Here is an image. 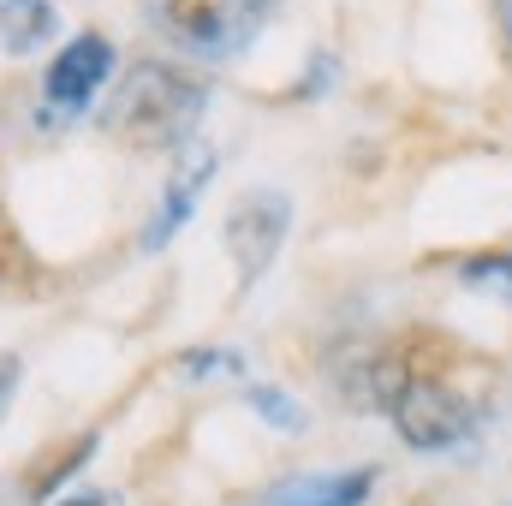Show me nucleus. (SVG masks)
I'll use <instances>...</instances> for the list:
<instances>
[{
  "mask_svg": "<svg viewBox=\"0 0 512 506\" xmlns=\"http://www.w3.org/2000/svg\"><path fill=\"white\" fill-rule=\"evenodd\" d=\"M203 114H209V90L191 72L167 60H137L102 108V131L131 149H185L197 143Z\"/></svg>",
  "mask_w": 512,
  "mask_h": 506,
  "instance_id": "f257e3e1",
  "label": "nucleus"
},
{
  "mask_svg": "<svg viewBox=\"0 0 512 506\" xmlns=\"http://www.w3.org/2000/svg\"><path fill=\"white\" fill-rule=\"evenodd\" d=\"M143 12L167 36H179L191 54L227 60L245 42H256V30L268 18V0H143Z\"/></svg>",
  "mask_w": 512,
  "mask_h": 506,
  "instance_id": "f03ea898",
  "label": "nucleus"
},
{
  "mask_svg": "<svg viewBox=\"0 0 512 506\" xmlns=\"http://www.w3.org/2000/svg\"><path fill=\"white\" fill-rule=\"evenodd\" d=\"M387 417H393V429L411 453H447V447L471 441V429H477V405L435 376L399 381V393L387 399Z\"/></svg>",
  "mask_w": 512,
  "mask_h": 506,
  "instance_id": "7ed1b4c3",
  "label": "nucleus"
},
{
  "mask_svg": "<svg viewBox=\"0 0 512 506\" xmlns=\"http://www.w3.org/2000/svg\"><path fill=\"white\" fill-rule=\"evenodd\" d=\"M286 233H292V197L286 191L256 185L245 197H233V209H227V256H233V268H239L245 286H256L274 268Z\"/></svg>",
  "mask_w": 512,
  "mask_h": 506,
  "instance_id": "20e7f679",
  "label": "nucleus"
},
{
  "mask_svg": "<svg viewBox=\"0 0 512 506\" xmlns=\"http://www.w3.org/2000/svg\"><path fill=\"white\" fill-rule=\"evenodd\" d=\"M215 167H221V155H215V143H185V155H179V167L167 173V185H161V203H155V215L143 221V251H167L173 245V233L197 215V203H203V191H209V179H215Z\"/></svg>",
  "mask_w": 512,
  "mask_h": 506,
  "instance_id": "39448f33",
  "label": "nucleus"
},
{
  "mask_svg": "<svg viewBox=\"0 0 512 506\" xmlns=\"http://www.w3.org/2000/svg\"><path fill=\"white\" fill-rule=\"evenodd\" d=\"M114 72V42L108 36H96V30H84V36H72L60 54H54V66H48V78H42V90H48V102L54 108H84L96 90H102V78Z\"/></svg>",
  "mask_w": 512,
  "mask_h": 506,
  "instance_id": "423d86ee",
  "label": "nucleus"
},
{
  "mask_svg": "<svg viewBox=\"0 0 512 506\" xmlns=\"http://www.w3.org/2000/svg\"><path fill=\"white\" fill-rule=\"evenodd\" d=\"M376 495V465H352V471H292L280 483H268L256 501L262 506H364Z\"/></svg>",
  "mask_w": 512,
  "mask_h": 506,
  "instance_id": "0eeeda50",
  "label": "nucleus"
},
{
  "mask_svg": "<svg viewBox=\"0 0 512 506\" xmlns=\"http://www.w3.org/2000/svg\"><path fill=\"white\" fill-rule=\"evenodd\" d=\"M60 30V12L48 0H0V48L6 54H36Z\"/></svg>",
  "mask_w": 512,
  "mask_h": 506,
  "instance_id": "6e6552de",
  "label": "nucleus"
},
{
  "mask_svg": "<svg viewBox=\"0 0 512 506\" xmlns=\"http://www.w3.org/2000/svg\"><path fill=\"white\" fill-rule=\"evenodd\" d=\"M459 286L465 292H489V298H507L512 304V251H483L459 262Z\"/></svg>",
  "mask_w": 512,
  "mask_h": 506,
  "instance_id": "1a4fd4ad",
  "label": "nucleus"
},
{
  "mask_svg": "<svg viewBox=\"0 0 512 506\" xmlns=\"http://www.w3.org/2000/svg\"><path fill=\"white\" fill-rule=\"evenodd\" d=\"M245 405H251L256 417L268 423V429H280V435H298L310 417H304V405L292 399V393H280V387H268V381H251L245 387Z\"/></svg>",
  "mask_w": 512,
  "mask_h": 506,
  "instance_id": "9d476101",
  "label": "nucleus"
},
{
  "mask_svg": "<svg viewBox=\"0 0 512 506\" xmlns=\"http://www.w3.org/2000/svg\"><path fill=\"white\" fill-rule=\"evenodd\" d=\"M96 441H102L96 429H90V435H78V441H72V447H66V453L42 471V477H30V501H48V495H54L72 471H84V465H90V453H96Z\"/></svg>",
  "mask_w": 512,
  "mask_h": 506,
  "instance_id": "9b49d317",
  "label": "nucleus"
},
{
  "mask_svg": "<svg viewBox=\"0 0 512 506\" xmlns=\"http://www.w3.org/2000/svg\"><path fill=\"white\" fill-rule=\"evenodd\" d=\"M173 370L191 381H209V376H245V358L239 352H215V346H203V352H179L173 358Z\"/></svg>",
  "mask_w": 512,
  "mask_h": 506,
  "instance_id": "f8f14e48",
  "label": "nucleus"
},
{
  "mask_svg": "<svg viewBox=\"0 0 512 506\" xmlns=\"http://www.w3.org/2000/svg\"><path fill=\"white\" fill-rule=\"evenodd\" d=\"M328 78H334V54H316V66H310V84H304V96L316 102V96L328 90Z\"/></svg>",
  "mask_w": 512,
  "mask_h": 506,
  "instance_id": "ddd939ff",
  "label": "nucleus"
},
{
  "mask_svg": "<svg viewBox=\"0 0 512 506\" xmlns=\"http://www.w3.org/2000/svg\"><path fill=\"white\" fill-rule=\"evenodd\" d=\"M60 506H126L114 489H84V495H66Z\"/></svg>",
  "mask_w": 512,
  "mask_h": 506,
  "instance_id": "4468645a",
  "label": "nucleus"
},
{
  "mask_svg": "<svg viewBox=\"0 0 512 506\" xmlns=\"http://www.w3.org/2000/svg\"><path fill=\"white\" fill-rule=\"evenodd\" d=\"M12 387H18V358H0V405L12 399Z\"/></svg>",
  "mask_w": 512,
  "mask_h": 506,
  "instance_id": "2eb2a0df",
  "label": "nucleus"
},
{
  "mask_svg": "<svg viewBox=\"0 0 512 506\" xmlns=\"http://www.w3.org/2000/svg\"><path fill=\"white\" fill-rule=\"evenodd\" d=\"M495 24H501V42H507V60H512V0H495Z\"/></svg>",
  "mask_w": 512,
  "mask_h": 506,
  "instance_id": "dca6fc26",
  "label": "nucleus"
}]
</instances>
